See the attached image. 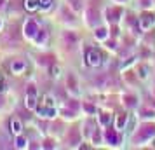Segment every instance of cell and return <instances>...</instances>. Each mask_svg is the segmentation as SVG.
<instances>
[{
    "label": "cell",
    "instance_id": "1",
    "mask_svg": "<svg viewBox=\"0 0 155 150\" xmlns=\"http://www.w3.org/2000/svg\"><path fill=\"white\" fill-rule=\"evenodd\" d=\"M152 136H155V126H152V124H145V126H141L140 129H138V133H136V136H134V142H147V140H150Z\"/></svg>",
    "mask_w": 155,
    "mask_h": 150
},
{
    "label": "cell",
    "instance_id": "2",
    "mask_svg": "<svg viewBox=\"0 0 155 150\" xmlns=\"http://www.w3.org/2000/svg\"><path fill=\"white\" fill-rule=\"evenodd\" d=\"M85 59H87L89 66H99L101 65V52L96 49H89L85 54Z\"/></svg>",
    "mask_w": 155,
    "mask_h": 150
},
{
    "label": "cell",
    "instance_id": "3",
    "mask_svg": "<svg viewBox=\"0 0 155 150\" xmlns=\"http://www.w3.org/2000/svg\"><path fill=\"white\" fill-rule=\"evenodd\" d=\"M23 32H25V35L28 37V38H33V37L37 35V32H38V25H37V21L28 19V21L25 23V26H23Z\"/></svg>",
    "mask_w": 155,
    "mask_h": 150
},
{
    "label": "cell",
    "instance_id": "4",
    "mask_svg": "<svg viewBox=\"0 0 155 150\" xmlns=\"http://www.w3.org/2000/svg\"><path fill=\"white\" fill-rule=\"evenodd\" d=\"M155 23V14H150V12H145V14L140 18V28L141 30H148L152 25Z\"/></svg>",
    "mask_w": 155,
    "mask_h": 150
},
{
    "label": "cell",
    "instance_id": "5",
    "mask_svg": "<svg viewBox=\"0 0 155 150\" xmlns=\"http://www.w3.org/2000/svg\"><path fill=\"white\" fill-rule=\"evenodd\" d=\"M26 107H28L30 110L37 107V93H35V87L33 86H30L28 94H26Z\"/></svg>",
    "mask_w": 155,
    "mask_h": 150
},
{
    "label": "cell",
    "instance_id": "6",
    "mask_svg": "<svg viewBox=\"0 0 155 150\" xmlns=\"http://www.w3.org/2000/svg\"><path fill=\"white\" fill-rule=\"evenodd\" d=\"M106 16H108V18H106V19H108V21H113V23H117L120 19V16H122V9H115V7H112V9H106Z\"/></svg>",
    "mask_w": 155,
    "mask_h": 150
},
{
    "label": "cell",
    "instance_id": "7",
    "mask_svg": "<svg viewBox=\"0 0 155 150\" xmlns=\"http://www.w3.org/2000/svg\"><path fill=\"white\" fill-rule=\"evenodd\" d=\"M105 138L110 145H119V133H117L115 129H106Z\"/></svg>",
    "mask_w": 155,
    "mask_h": 150
},
{
    "label": "cell",
    "instance_id": "8",
    "mask_svg": "<svg viewBox=\"0 0 155 150\" xmlns=\"http://www.w3.org/2000/svg\"><path fill=\"white\" fill-rule=\"evenodd\" d=\"M38 114L42 115V117H54L56 115V108L54 107H38Z\"/></svg>",
    "mask_w": 155,
    "mask_h": 150
},
{
    "label": "cell",
    "instance_id": "9",
    "mask_svg": "<svg viewBox=\"0 0 155 150\" xmlns=\"http://www.w3.org/2000/svg\"><path fill=\"white\" fill-rule=\"evenodd\" d=\"M11 131H12L14 135H21L23 126H21V122L18 121V119H11Z\"/></svg>",
    "mask_w": 155,
    "mask_h": 150
},
{
    "label": "cell",
    "instance_id": "10",
    "mask_svg": "<svg viewBox=\"0 0 155 150\" xmlns=\"http://www.w3.org/2000/svg\"><path fill=\"white\" fill-rule=\"evenodd\" d=\"M68 143L70 145H77L78 143V129H71L68 135Z\"/></svg>",
    "mask_w": 155,
    "mask_h": 150
},
{
    "label": "cell",
    "instance_id": "11",
    "mask_svg": "<svg viewBox=\"0 0 155 150\" xmlns=\"http://www.w3.org/2000/svg\"><path fill=\"white\" fill-rule=\"evenodd\" d=\"M26 147H28V140L25 136L18 135V138H16V148H26Z\"/></svg>",
    "mask_w": 155,
    "mask_h": 150
},
{
    "label": "cell",
    "instance_id": "12",
    "mask_svg": "<svg viewBox=\"0 0 155 150\" xmlns=\"http://www.w3.org/2000/svg\"><path fill=\"white\" fill-rule=\"evenodd\" d=\"M35 38H37V42H38V44H45V42H47V33H45L44 30H38V32H37V35H35Z\"/></svg>",
    "mask_w": 155,
    "mask_h": 150
},
{
    "label": "cell",
    "instance_id": "13",
    "mask_svg": "<svg viewBox=\"0 0 155 150\" xmlns=\"http://www.w3.org/2000/svg\"><path fill=\"white\" fill-rule=\"evenodd\" d=\"M38 5V0H25V9L26 11H35Z\"/></svg>",
    "mask_w": 155,
    "mask_h": 150
},
{
    "label": "cell",
    "instance_id": "14",
    "mask_svg": "<svg viewBox=\"0 0 155 150\" xmlns=\"http://www.w3.org/2000/svg\"><path fill=\"white\" fill-rule=\"evenodd\" d=\"M11 68H12V72H14V73H21V72L25 70V63H23V61H14Z\"/></svg>",
    "mask_w": 155,
    "mask_h": 150
},
{
    "label": "cell",
    "instance_id": "15",
    "mask_svg": "<svg viewBox=\"0 0 155 150\" xmlns=\"http://www.w3.org/2000/svg\"><path fill=\"white\" fill-rule=\"evenodd\" d=\"M126 122H127V115L126 114L119 115V117H117V129H122L126 126Z\"/></svg>",
    "mask_w": 155,
    "mask_h": 150
},
{
    "label": "cell",
    "instance_id": "16",
    "mask_svg": "<svg viewBox=\"0 0 155 150\" xmlns=\"http://www.w3.org/2000/svg\"><path fill=\"white\" fill-rule=\"evenodd\" d=\"M94 35H96V38H99V40H105L108 33H106V28H98L94 32Z\"/></svg>",
    "mask_w": 155,
    "mask_h": 150
},
{
    "label": "cell",
    "instance_id": "17",
    "mask_svg": "<svg viewBox=\"0 0 155 150\" xmlns=\"http://www.w3.org/2000/svg\"><path fill=\"white\" fill-rule=\"evenodd\" d=\"M64 40H70V42L73 44V42H77V35L71 33V32H68V33H64Z\"/></svg>",
    "mask_w": 155,
    "mask_h": 150
},
{
    "label": "cell",
    "instance_id": "18",
    "mask_svg": "<svg viewBox=\"0 0 155 150\" xmlns=\"http://www.w3.org/2000/svg\"><path fill=\"white\" fill-rule=\"evenodd\" d=\"M5 87H7V84H5V79H4V75L0 73V93H4V91H5Z\"/></svg>",
    "mask_w": 155,
    "mask_h": 150
},
{
    "label": "cell",
    "instance_id": "19",
    "mask_svg": "<svg viewBox=\"0 0 155 150\" xmlns=\"http://www.w3.org/2000/svg\"><path fill=\"white\" fill-rule=\"evenodd\" d=\"M108 121H110L108 114H101V117H99V122H101V124H108Z\"/></svg>",
    "mask_w": 155,
    "mask_h": 150
},
{
    "label": "cell",
    "instance_id": "20",
    "mask_svg": "<svg viewBox=\"0 0 155 150\" xmlns=\"http://www.w3.org/2000/svg\"><path fill=\"white\" fill-rule=\"evenodd\" d=\"M70 89L73 91V93H77V84H75V80H73L71 75H70Z\"/></svg>",
    "mask_w": 155,
    "mask_h": 150
},
{
    "label": "cell",
    "instance_id": "21",
    "mask_svg": "<svg viewBox=\"0 0 155 150\" xmlns=\"http://www.w3.org/2000/svg\"><path fill=\"white\" fill-rule=\"evenodd\" d=\"M70 2H71V7L75 9V11L80 9V0H70Z\"/></svg>",
    "mask_w": 155,
    "mask_h": 150
},
{
    "label": "cell",
    "instance_id": "22",
    "mask_svg": "<svg viewBox=\"0 0 155 150\" xmlns=\"http://www.w3.org/2000/svg\"><path fill=\"white\" fill-rule=\"evenodd\" d=\"M147 72H148V66H143V68L140 70V77H141V79H145V77L148 75Z\"/></svg>",
    "mask_w": 155,
    "mask_h": 150
},
{
    "label": "cell",
    "instance_id": "23",
    "mask_svg": "<svg viewBox=\"0 0 155 150\" xmlns=\"http://www.w3.org/2000/svg\"><path fill=\"white\" fill-rule=\"evenodd\" d=\"M143 117H145V119H148V117H155V112L153 110H152V112H150V110H145V112H143Z\"/></svg>",
    "mask_w": 155,
    "mask_h": 150
},
{
    "label": "cell",
    "instance_id": "24",
    "mask_svg": "<svg viewBox=\"0 0 155 150\" xmlns=\"http://www.w3.org/2000/svg\"><path fill=\"white\" fill-rule=\"evenodd\" d=\"M126 103L129 105V107H133V105H134V98H133V96H126Z\"/></svg>",
    "mask_w": 155,
    "mask_h": 150
},
{
    "label": "cell",
    "instance_id": "25",
    "mask_svg": "<svg viewBox=\"0 0 155 150\" xmlns=\"http://www.w3.org/2000/svg\"><path fill=\"white\" fill-rule=\"evenodd\" d=\"M40 5H42L44 9H47L51 5V0H40Z\"/></svg>",
    "mask_w": 155,
    "mask_h": 150
},
{
    "label": "cell",
    "instance_id": "26",
    "mask_svg": "<svg viewBox=\"0 0 155 150\" xmlns=\"http://www.w3.org/2000/svg\"><path fill=\"white\" fill-rule=\"evenodd\" d=\"M150 4H152V0H141V5H143V7H148Z\"/></svg>",
    "mask_w": 155,
    "mask_h": 150
},
{
    "label": "cell",
    "instance_id": "27",
    "mask_svg": "<svg viewBox=\"0 0 155 150\" xmlns=\"http://www.w3.org/2000/svg\"><path fill=\"white\" fill-rule=\"evenodd\" d=\"M92 138H94V142L98 143L99 140H101V135H99V133H94V136H92Z\"/></svg>",
    "mask_w": 155,
    "mask_h": 150
},
{
    "label": "cell",
    "instance_id": "28",
    "mask_svg": "<svg viewBox=\"0 0 155 150\" xmlns=\"http://www.w3.org/2000/svg\"><path fill=\"white\" fill-rule=\"evenodd\" d=\"M5 7V0H0V9H4Z\"/></svg>",
    "mask_w": 155,
    "mask_h": 150
},
{
    "label": "cell",
    "instance_id": "29",
    "mask_svg": "<svg viewBox=\"0 0 155 150\" xmlns=\"http://www.w3.org/2000/svg\"><path fill=\"white\" fill-rule=\"evenodd\" d=\"M0 28H2V21H0Z\"/></svg>",
    "mask_w": 155,
    "mask_h": 150
},
{
    "label": "cell",
    "instance_id": "30",
    "mask_svg": "<svg viewBox=\"0 0 155 150\" xmlns=\"http://www.w3.org/2000/svg\"><path fill=\"white\" fill-rule=\"evenodd\" d=\"M119 2H124V0H119Z\"/></svg>",
    "mask_w": 155,
    "mask_h": 150
}]
</instances>
